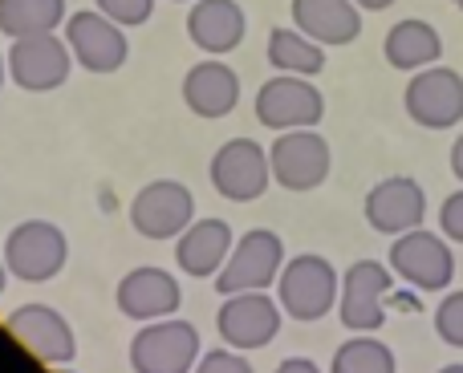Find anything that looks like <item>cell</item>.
Instances as JSON below:
<instances>
[{"mask_svg": "<svg viewBox=\"0 0 463 373\" xmlns=\"http://www.w3.org/2000/svg\"><path fill=\"white\" fill-rule=\"evenodd\" d=\"M277 301L293 321H321L342 301V280L334 264L317 252H301L285 264L277 280Z\"/></svg>", "mask_w": 463, "mask_h": 373, "instance_id": "1", "label": "cell"}, {"mask_svg": "<svg viewBox=\"0 0 463 373\" xmlns=\"http://www.w3.org/2000/svg\"><path fill=\"white\" fill-rule=\"evenodd\" d=\"M70 260V239L49 219H24L5 239V268L13 280L24 284H45Z\"/></svg>", "mask_w": 463, "mask_h": 373, "instance_id": "2", "label": "cell"}, {"mask_svg": "<svg viewBox=\"0 0 463 373\" xmlns=\"http://www.w3.org/2000/svg\"><path fill=\"white\" fill-rule=\"evenodd\" d=\"M285 272V244L277 231L269 228H252L248 236L236 239L228 264L216 276V293L220 296H236V293H264L269 284H277Z\"/></svg>", "mask_w": 463, "mask_h": 373, "instance_id": "3", "label": "cell"}, {"mask_svg": "<svg viewBox=\"0 0 463 373\" xmlns=\"http://www.w3.org/2000/svg\"><path fill=\"white\" fill-rule=\"evenodd\" d=\"M326 118V98L309 78L297 73H277L256 89V122L277 135L285 130H313Z\"/></svg>", "mask_w": 463, "mask_h": 373, "instance_id": "4", "label": "cell"}, {"mask_svg": "<svg viewBox=\"0 0 463 373\" xmlns=\"http://www.w3.org/2000/svg\"><path fill=\"white\" fill-rule=\"evenodd\" d=\"M130 366H135V373H195L200 333H195V325L175 317L151 321L130 341Z\"/></svg>", "mask_w": 463, "mask_h": 373, "instance_id": "5", "label": "cell"}, {"mask_svg": "<svg viewBox=\"0 0 463 373\" xmlns=\"http://www.w3.org/2000/svg\"><path fill=\"white\" fill-rule=\"evenodd\" d=\"M212 187L228 199V203H256L269 191L272 179V159L269 151H260V143L252 138H228L216 154H212Z\"/></svg>", "mask_w": 463, "mask_h": 373, "instance_id": "6", "label": "cell"}, {"mask_svg": "<svg viewBox=\"0 0 463 373\" xmlns=\"http://www.w3.org/2000/svg\"><path fill=\"white\" fill-rule=\"evenodd\" d=\"M391 268L419 293H443L456 276V256L448 247V236H431L427 228H415L407 236H394Z\"/></svg>", "mask_w": 463, "mask_h": 373, "instance_id": "7", "label": "cell"}, {"mask_svg": "<svg viewBox=\"0 0 463 373\" xmlns=\"http://www.w3.org/2000/svg\"><path fill=\"white\" fill-rule=\"evenodd\" d=\"M65 41L73 49V61L90 73H114L127 65L130 41L118 21L102 13V8H81L65 21Z\"/></svg>", "mask_w": 463, "mask_h": 373, "instance_id": "8", "label": "cell"}, {"mask_svg": "<svg viewBox=\"0 0 463 373\" xmlns=\"http://www.w3.org/2000/svg\"><path fill=\"white\" fill-rule=\"evenodd\" d=\"M70 70H73V49L57 33L16 37L8 45V78H13V86L29 89V94H49V89L65 86Z\"/></svg>", "mask_w": 463, "mask_h": 373, "instance_id": "9", "label": "cell"}, {"mask_svg": "<svg viewBox=\"0 0 463 373\" xmlns=\"http://www.w3.org/2000/svg\"><path fill=\"white\" fill-rule=\"evenodd\" d=\"M130 223L146 239H179L195 223V195L175 179H155L130 199Z\"/></svg>", "mask_w": 463, "mask_h": 373, "instance_id": "10", "label": "cell"}, {"mask_svg": "<svg viewBox=\"0 0 463 373\" xmlns=\"http://www.w3.org/2000/svg\"><path fill=\"white\" fill-rule=\"evenodd\" d=\"M411 122H419L423 130H451L463 122V78L448 65H431L419 70L407 81L402 94Z\"/></svg>", "mask_w": 463, "mask_h": 373, "instance_id": "11", "label": "cell"}, {"mask_svg": "<svg viewBox=\"0 0 463 373\" xmlns=\"http://www.w3.org/2000/svg\"><path fill=\"white\" fill-rule=\"evenodd\" d=\"M394 268L378 260H358L342 276V301H337V317L350 333H378L386 325V304L383 296L391 293Z\"/></svg>", "mask_w": 463, "mask_h": 373, "instance_id": "12", "label": "cell"}, {"mask_svg": "<svg viewBox=\"0 0 463 373\" xmlns=\"http://www.w3.org/2000/svg\"><path fill=\"white\" fill-rule=\"evenodd\" d=\"M272 179L285 191H317L329 179L334 154L317 130H285L269 151Z\"/></svg>", "mask_w": 463, "mask_h": 373, "instance_id": "13", "label": "cell"}, {"mask_svg": "<svg viewBox=\"0 0 463 373\" xmlns=\"http://www.w3.org/2000/svg\"><path fill=\"white\" fill-rule=\"evenodd\" d=\"M8 333L45 366H70L78 358L73 325L49 304H21L8 312Z\"/></svg>", "mask_w": 463, "mask_h": 373, "instance_id": "14", "label": "cell"}, {"mask_svg": "<svg viewBox=\"0 0 463 373\" xmlns=\"http://www.w3.org/2000/svg\"><path fill=\"white\" fill-rule=\"evenodd\" d=\"M280 304L269 301L264 293H236L224 296L216 312V329L232 350L248 353V350H264L272 345V337L280 333Z\"/></svg>", "mask_w": 463, "mask_h": 373, "instance_id": "15", "label": "cell"}, {"mask_svg": "<svg viewBox=\"0 0 463 373\" xmlns=\"http://www.w3.org/2000/svg\"><path fill=\"white\" fill-rule=\"evenodd\" d=\"M366 223L378 231V236H407V231L423 228L427 215V195L415 179L407 175H391L383 183H374L366 191Z\"/></svg>", "mask_w": 463, "mask_h": 373, "instance_id": "16", "label": "cell"}, {"mask_svg": "<svg viewBox=\"0 0 463 373\" xmlns=\"http://www.w3.org/2000/svg\"><path fill=\"white\" fill-rule=\"evenodd\" d=\"M179 304H184V288H179V280L171 276V272L155 268V264H146V268H130L127 276L118 280V309H122V317H130V321L151 325V321L175 317Z\"/></svg>", "mask_w": 463, "mask_h": 373, "instance_id": "17", "label": "cell"}, {"mask_svg": "<svg viewBox=\"0 0 463 373\" xmlns=\"http://www.w3.org/2000/svg\"><path fill=\"white\" fill-rule=\"evenodd\" d=\"M240 102V73L224 61H200L184 78V106L195 118H228Z\"/></svg>", "mask_w": 463, "mask_h": 373, "instance_id": "18", "label": "cell"}, {"mask_svg": "<svg viewBox=\"0 0 463 373\" xmlns=\"http://www.w3.org/2000/svg\"><path fill=\"white\" fill-rule=\"evenodd\" d=\"M232 247H236L232 244V228L224 219H216V215H208V219H195L192 228L175 239V264L195 280L220 276Z\"/></svg>", "mask_w": 463, "mask_h": 373, "instance_id": "19", "label": "cell"}, {"mask_svg": "<svg viewBox=\"0 0 463 373\" xmlns=\"http://www.w3.org/2000/svg\"><path fill=\"white\" fill-rule=\"evenodd\" d=\"M244 8L236 0H195L187 13V37L212 57H224L244 41Z\"/></svg>", "mask_w": 463, "mask_h": 373, "instance_id": "20", "label": "cell"}, {"mask_svg": "<svg viewBox=\"0 0 463 373\" xmlns=\"http://www.w3.org/2000/svg\"><path fill=\"white\" fill-rule=\"evenodd\" d=\"M293 24L317 45H350L362 33V8L354 0H293Z\"/></svg>", "mask_w": 463, "mask_h": 373, "instance_id": "21", "label": "cell"}, {"mask_svg": "<svg viewBox=\"0 0 463 373\" xmlns=\"http://www.w3.org/2000/svg\"><path fill=\"white\" fill-rule=\"evenodd\" d=\"M383 53H386V61H391L394 70L419 73V70H431V65L439 61L443 41H439V33H435V24L407 16V21H399L391 33H386Z\"/></svg>", "mask_w": 463, "mask_h": 373, "instance_id": "22", "label": "cell"}, {"mask_svg": "<svg viewBox=\"0 0 463 373\" xmlns=\"http://www.w3.org/2000/svg\"><path fill=\"white\" fill-rule=\"evenodd\" d=\"M269 65L277 73H297V78H313L326 70V45L305 37L297 24H277L269 33Z\"/></svg>", "mask_w": 463, "mask_h": 373, "instance_id": "23", "label": "cell"}, {"mask_svg": "<svg viewBox=\"0 0 463 373\" xmlns=\"http://www.w3.org/2000/svg\"><path fill=\"white\" fill-rule=\"evenodd\" d=\"M65 21V0H0V33L16 37H45Z\"/></svg>", "mask_w": 463, "mask_h": 373, "instance_id": "24", "label": "cell"}, {"mask_svg": "<svg viewBox=\"0 0 463 373\" xmlns=\"http://www.w3.org/2000/svg\"><path fill=\"white\" fill-rule=\"evenodd\" d=\"M329 373H399V366L391 345H383L378 337H354L334 353Z\"/></svg>", "mask_w": 463, "mask_h": 373, "instance_id": "25", "label": "cell"}, {"mask_svg": "<svg viewBox=\"0 0 463 373\" xmlns=\"http://www.w3.org/2000/svg\"><path fill=\"white\" fill-rule=\"evenodd\" d=\"M435 333L448 345L463 350V288H456V293H448L439 301V309H435Z\"/></svg>", "mask_w": 463, "mask_h": 373, "instance_id": "26", "label": "cell"}, {"mask_svg": "<svg viewBox=\"0 0 463 373\" xmlns=\"http://www.w3.org/2000/svg\"><path fill=\"white\" fill-rule=\"evenodd\" d=\"M94 5L102 8L110 21H118L122 29H138V24H146L155 13V0H94Z\"/></svg>", "mask_w": 463, "mask_h": 373, "instance_id": "27", "label": "cell"}, {"mask_svg": "<svg viewBox=\"0 0 463 373\" xmlns=\"http://www.w3.org/2000/svg\"><path fill=\"white\" fill-rule=\"evenodd\" d=\"M195 373H252V366H248L240 353H232V350H212V353H203L200 358Z\"/></svg>", "mask_w": 463, "mask_h": 373, "instance_id": "28", "label": "cell"}, {"mask_svg": "<svg viewBox=\"0 0 463 373\" xmlns=\"http://www.w3.org/2000/svg\"><path fill=\"white\" fill-rule=\"evenodd\" d=\"M439 228H443V236H448L451 244H463V191H456V195L443 199Z\"/></svg>", "mask_w": 463, "mask_h": 373, "instance_id": "29", "label": "cell"}, {"mask_svg": "<svg viewBox=\"0 0 463 373\" xmlns=\"http://www.w3.org/2000/svg\"><path fill=\"white\" fill-rule=\"evenodd\" d=\"M277 373H321V369L313 366L309 358H285V361L277 366Z\"/></svg>", "mask_w": 463, "mask_h": 373, "instance_id": "30", "label": "cell"}, {"mask_svg": "<svg viewBox=\"0 0 463 373\" xmlns=\"http://www.w3.org/2000/svg\"><path fill=\"white\" fill-rule=\"evenodd\" d=\"M451 171H456V179H463V135L456 138V146H451Z\"/></svg>", "mask_w": 463, "mask_h": 373, "instance_id": "31", "label": "cell"}, {"mask_svg": "<svg viewBox=\"0 0 463 373\" xmlns=\"http://www.w3.org/2000/svg\"><path fill=\"white\" fill-rule=\"evenodd\" d=\"M358 8H366V13H383V8H391L394 0H354Z\"/></svg>", "mask_w": 463, "mask_h": 373, "instance_id": "32", "label": "cell"}, {"mask_svg": "<svg viewBox=\"0 0 463 373\" xmlns=\"http://www.w3.org/2000/svg\"><path fill=\"white\" fill-rule=\"evenodd\" d=\"M439 373H463V366H448V369H439Z\"/></svg>", "mask_w": 463, "mask_h": 373, "instance_id": "33", "label": "cell"}, {"mask_svg": "<svg viewBox=\"0 0 463 373\" xmlns=\"http://www.w3.org/2000/svg\"><path fill=\"white\" fill-rule=\"evenodd\" d=\"M456 8H463V0H456Z\"/></svg>", "mask_w": 463, "mask_h": 373, "instance_id": "34", "label": "cell"}]
</instances>
